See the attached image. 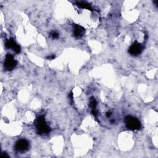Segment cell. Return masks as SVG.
I'll use <instances>...</instances> for the list:
<instances>
[{
  "label": "cell",
  "mask_w": 158,
  "mask_h": 158,
  "mask_svg": "<svg viewBox=\"0 0 158 158\" xmlns=\"http://www.w3.org/2000/svg\"><path fill=\"white\" fill-rule=\"evenodd\" d=\"M5 46L7 48L12 49L13 51L16 53H20L21 51L20 46L16 43L13 38H9L6 40L5 41Z\"/></svg>",
  "instance_id": "cell-6"
},
{
  "label": "cell",
  "mask_w": 158,
  "mask_h": 158,
  "mask_svg": "<svg viewBox=\"0 0 158 158\" xmlns=\"http://www.w3.org/2000/svg\"><path fill=\"white\" fill-rule=\"evenodd\" d=\"M143 49V45L138 43L137 41H135L129 48L128 52L130 54L133 56H136L141 53Z\"/></svg>",
  "instance_id": "cell-4"
},
{
  "label": "cell",
  "mask_w": 158,
  "mask_h": 158,
  "mask_svg": "<svg viewBox=\"0 0 158 158\" xmlns=\"http://www.w3.org/2000/svg\"><path fill=\"white\" fill-rule=\"evenodd\" d=\"M17 62L14 59V57L11 54H7L5 57V60L4 61V70L7 71L12 70L17 65Z\"/></svg>",
  "instance_id": "cell-3"
},
{
  "label": "cell",
  "mask_w": 158,
  "mask_h": 158,
  "mask_svg": "<svg viewBox=\"0 0 158 158\" xmlns=\"http://www.w3.org/2000/svg\"><path fill=\"white\" fill-rule=\"evenodd\" d=\"M50 35L53 38H57L59 37V34L56 31H52Z\"/></svg>",
  "instance_id": "cell-10"
},
{
  "label": "cell",
  "mask_w": 158,
  "mask_h": 158,
  "mask_svg": "<svg viewBox=\"0 0 158 158\" xmlns=\"http://www.w3.org/2000/svg\"><path fill=\"white\" fill-rule=\"evenodd\" d=\"M124 121L126 127L130 130H139L141 127L140 121L137 118L131 115H127Z\"/></svg>",
  "instance_id": "cell-2"
},
{
  "label": "cell",
  "mask_w": 158,
  "mask_h": 158,
  "mask_svg": "<svg viewBox=\"0 0 158 158\" xmlns=\"http://www.w3.org/2000/svg\"><path fill=\"white\" fill-rule=\"evenodd\" d=\"M110 115H111V113L110 112H107V114H106V117H109Z\"/></svg>",
  "instance_id": "cell-13"
},
{
  "label": "cell",
  "mask_w": 158,
  "mask_h": 158,
  "mask_svg": "<svg viewBox=\"0 0 158 158\" xmlns=\"http://www.w3.org/2000/svg\"><path fill=\"white\" fill-rule=\"evenodd\" d=\"M97 106V101L93 97H91L90 100H89V106L91 108L93 109H96V107Z\"/></svg>",
  "instance_id": "cell-9"
},
{
  "label": "cell",
  "mask_w": 158,
  "mask_h": 158,
  "mask_svg": "<svg viewBox=\"0 0 158 158\" xmlns=\"http://www.w3.org/2000/svg\"><path fill=\"white\" fill-rule=\"evenodd\" d=\"M15 149L19 152H25L29 148V143L27 139H19L15 144Z\"/></svg>",
  "instance_id": "cell-5"
},
{
  "label": "cell",
  "mask_w": 158,
  "mask_h": 158,
  "mask_svg": "<svg viewBox=\"0 0 158 158\" xmlns=\"http://www.w3.org/2000/svg\"><path fill=\"white\" fill-rule=\"evenodd\" d=\"M35 126L37 133L40 135L48 134L51 131V128L46 122L44 115H39L36 118Z\"/></svg>",
  "instance_id": "cell-1"
},
{
  "label": "cell",
  "mask_w": 158,
  "mask_h": 158,
  "mask_svg": "<svg viewBox=\"0 0 158 158\" xmlns=\"http://www.w3.org/2000/svg\"><path fill=\"white\" fill-rule=\"evenodd\" d=\"M73 27V35L75 37L80 38L83 36L85 30L82 26L74 23Z\"/></svg>",
  "instance_id": "cell-7"
},
{
  "label": "cell",
  "mask_w": 158,
  "mask_h": 158,
  "mask_svg": "<svg viewBox=\"0 0 158 158\" xmlns=\"http://www.w3.org/2000/svg\"><path fill=\"white\" fill-rule=\"evenodd\" d=\"M54 58H55V55H54V54L47 57V59H48V60H52V59H54Z\"/></svg>",
  "instance_id": "cell-11"
},
{
  "label": "cell",
  "mask_w": 158,
  "mask_h": 158,
  "mask_svg": "<svg viewBox=\"0 0 158 158\" xmlns=\"http://www.w3.org/2000/svg\"><path fill=\"white\" fill-rule=\"evenodd\" d=\"M1 157H9V156L7 155V154L6 152H3L2 153H1Z\"/></svg>",
  "instance_id": "cell-12"
},
{
  "label": "cell",
  "mask_w": 158,
  "mask_h": 158,
  "mask_svg": "<svg viewBox=\"0 0 158 158\" xmlns=\"http://www.w3.org/2000/svg\"><path fill=\"white\" fill-rule=\"evenodd\" d=\"M77 6H78V7H80L81 8L86 9H88L89 10H93V8L91 6V5L89 3H88L87 2H86V1H78V2H77Z\"/></svg>",
  "instance_id": "cell-8"
}]
</instances>
